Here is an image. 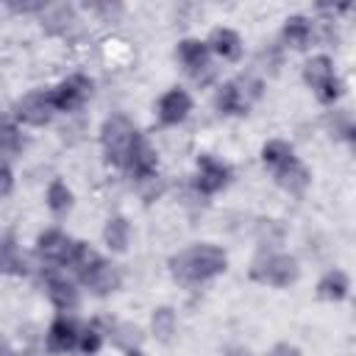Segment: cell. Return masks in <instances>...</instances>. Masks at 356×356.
Returning a JSON list of instances; mask_svg holds the SVG:
<instances>
[{
    "instance_id": "1",
    "label": "cell",
    "mask_w": 356,
    "mask_h": 356,
    "mask_svg": "<svg viewBox=\"0 0 356 356\" xmlns=\"http://www.w3.org/2000/svg\"><path fill=\"white\" fill-rule=\"evenodd\" d=\"M225 270V253L214 245H195V248H186L181 250L175 259H172V273L175 278L186 281V284H195V281H206L217 273Z\"/></svg>"
},
{
    "instance_id": "2",
    "label": "cell",
    "mask_w": 356,
    "mask_h": 356,
    "mask_svg": "<svg viewBox=\"0 0 356 356\" xmlns=\"http://www.w3.org/2000/svg\"><path fill=\"white\" fill-rule=\"evenodd\" d=\"M103 150H106V159L117 167H125L128 164V156H131V147H134V139H136V128L128 117L122 114H114L106 120L103 125Z\"/></svg>"
},
{
    "instance_id": "3",
    "label": "cell",
    "mask_w": 356,
    "mask_h": 356,
    "mask_svg": "<svg viewBox=\"0 0 356 356\" xmlns=\"http://www.w3.org/2000/svg\"><path fill=\"white\" fill-rule=\"evenodd\" d=\"M303 75H306V81L312 83L314 95H317L323 103H328V100H334V97L339 95V81L334 78V67H331V61H328L325 56L312 58V61L306 64Z\"/></svg>"
},
{
    "instance_id": "4",
    "label": "cell",
    "mask_w": 356,
    "mask_h": 356,
    "mask_svg": "<svg viewBox=\"0 0 356 356\" xmlns=\"http://www.w3.org/2000/svg\"><path fill=\"white\" fill-rule=\"evenodd\" d=\"M253 278H259V281H264V284L286 286L289 281L298 278V261H295L292 256L273 253V256H267V259L253 270Z\"/></svg>"
},
{
    "instance_id": "5",
    "label": "cell",
    "mask_w": 356,
    "mask_h": 356,
    "mask_svg": "<svg viewBox=\"0 0 356 356\" xmlns=\"http://www.w3.org/2000/svg\"><path fill=\"white\" fill-rule=\"evenodd\" d=\"M178 58L184 61V67L197 78V81H209L214 75V67L209 64V47L197 39H184L178 44Z\"/></svg>"
},
{
    "instance_id": "6",
    "label": "cell",
    "mask_w": 356,
    "mask_h": 356,
    "mask_svg": "<svg viewBox=\"0 0 356 356\" xmlns=\"http://www.w3.org/2000/svg\"><path fill=\"white\" fill-rule=\"evenodd\" d=\"M53 92H31L17 103V117L31 125H44L53 117Z\"/></svg>"
},
{
    "instance_id": "7",
    "label": "cell",
    "mask_w": 356,
    "mask_h": 356,
    "mask_svg": "<svg viewBox=\"0 0 356 356\" xmlns=\"http://www.w3.org/2000/svg\"><path fill=\"white\" fill-rule=\"evenodd\" d=\"M89 92H92V81L83 75H72L58 89H53V106L56 111H72L89 97Z\"/></svg>"
},
{
    "instance_id": "8",
    "label": "cell",
    "mask_w": 356,
    "mask_h": 356,
    "mask_svg": "<svg viewBox=\"0 0 356 356\" xmlns=\"http://www.w3.org/2000/svg\"><path fill=\"white\" fill-rule=\"evenodd\" d=\"M197 170H200V175H197V189L206 192V195L222 189L225 181H228V167L220 164V161L211 159V156H200V159H197Z\"/></svg>"
},
{
    "instance_id": "9",
    "label": "cell",
    "mask_w": 356,
    "mask_h": 356,
    "mask_svg": "<svg viewBox=\"0 0 356 356\" xmlns=\"http://www.w3.org/2000/svg\"><path fill=\"white\" fill-rule=\"evenodd\" d=\"M83 284L92 289V292H97V295H106V292H111V289H117L120 286V273H117V267L114 264H106V261H95L83 275Z\"/></svg>"
},
{
    "instance_id": "10",
    "label": "cell",
    "mask_w": 356,
    "mask_h": 356,
    "mask_svg": "<svg viewBox=\"0 0 356 356\" xmlns=\"http://www.w3.org/2000/svg\"><path fill=\"white\" fill-rule=\"evenodd\" d=\"M192 108V100L184 89H170L161 100H159V120L167 122V125H175L181 122Z\"/></svg>"
},
{
    "instance_id": "11",
    "label": "cell",
    "mask_w": 356,
    "mask_h": 356,
    "mask_svg": "<svg viewBox=\"0 0 356 356\" xmlns=\"http://www.w3.org/2000/svg\"><path fill=\"white\" fill-rule=\"evenodd\" d=\"M78 328H75V323L72 320H67V317H58L53 325H50V331H47V350H53V353H64V350H72L75 345H78Z\"/></svg>"
},
{
    "instance_id": "12",
    "label": "cell",
    "mask_w": 356,
    "mask_h": 356,
    "mask_svg": "<svg viewBox=\"0 0 356 356\" xmlns=\"http://www.w3.org/2000/svg\"><path fill=\"white\" fill-rule=\"evenodd\" d=\"M128 167L134 170V175L139 178H150L153 170H156V153L150 150V145L136 134L134 139V147H131V156H128Z\"/></svg>"
},
{
    "instance_id": "13",
    "label": "cell",
    "mask_w": 356,
    "mask_h": 356,
    "mask_svg": "<svg viewBox=\"0 0 356 356\" xmlns=\"http://www.w3.org/2000/svg\"><path fill=\"white\" fill-rule=\"evenodd\" d=\"M70 248H72V239H70L64 231H56V228H53V231H44V234L39 236V253H44L47 259H56V261H61V264H64Z\"/></svg>"
},
{
    "instance_id": "14",
    "label": "cell",
    "mask_w": 356,
    "mask_h": 356,
    "mask_svg": "<svg viewBox=\"0 0 356 356\" xmlns=\"http://www.w3.org/2000/svg\"><path fill=\"white\" fill-rule=\"evenodd\" d=\"M275 178H278V184H281L284 189H289V192H303V186L309 184V172H306V167H303L298 159H292V161H286L284 167H278V170H275Z\"/></svg>"
},
{
    "instance_id": "15",
    "label": "cell",
    "mask_w": 356,
    "mask_h": 356,
    "mask_svg": "<svg viewBox=\"0 0 356 356\" xmlns=\"http://www.w3.org/2000/svg\"><path fill=\"white\" fill-rule=\"evenodd\" d=\"M348 289H350V281H348V275H345L342 270L325 273L323 281L317 284V292H320V298H325V300H342V298L348 295Z\"/></svg>"
},
{
    "instance_id": "16",
    "label": "cell",
    "mask_w": 356,
    "mask_h": 356,
    "mask_svg": "<svg viewBox=\"0 0 356 356\" xmlns=\"http://www.w3.org/2000/svg\"><path fill=\"white\" fill-rule=\"evenodd\" d=\"M206 47H211V50L220 53L222 58H236L239 50H242V47H239V36H236L234 31H228V28H214Z\"/></svg>"
},
{
    "instance_id": "17",
    "label": "cell",
    "mask_w": 356,
    "mask_h": 356,
    "mask_svg": "<svg viewBox=\"0 0 356 356\" xmlns=\"http://www.w3.org/2000/svg\"><path fill=\"white\" fill-rule=\"evenodd\" d=\"M47 295H50V300H53L61 312L78 306V289H75L70 281H64V278H50V281H47Z\"/></svg>"
},
{
    "instance_id": "18",
    "label": "cell",
    "mask_w": 356,
    "mask_h": 356,
    "mask_svg": "<svg viewBox=\"0 0 356 356\" xmlns=\"http://www.w3.org/2000/svg\"><path fill=\"white\" fill-rule=\"evenodd\" d=\"M217 106L222 111H228V114H242L248 108V100H245V95H242V89L236 83H225L220 89V95H217Z\"/></svg>"
},
{
    "instance_id": "19",
    "label": "cell",
    "mask_w": 356,
    "mask_h": 356,
    "mask_svg": "<svg viewBox=\"0 0 356 356\" xmlns=\"http://www.w3.org/2000/svg\"><path fill=\"white\" fill-rule=\"evenodd\" d=\"M75 22H78V19H75L72 8H67V6H56V8H50L47 17H44V28H47L50 33H67Z\"/></svg>"
},
{
    "instance_id": "20",
    "label": "cell",
    "mask_w": 356,
    "mask_h": 356,
    "mask_svg": "<svg viewBox=\"0 0 356 356\" xmlns=\"http://www.w3.org/2000/svg\"><path fill=\"white\" fill-rule=\"evenodd\" d=\"M261 156H264V161H267L270 167H275V170L295 159V156H292V145H289V142H281V139L267 142L264 150H261Z\"/></svg>"
},
{
    "instance_id": "21",
    "label": "cell",
    "mask_w": 356,
    "mask_h": 356,
    "mask_svg": "<svg viewBox=\"0 0 356 356\" xmlns=\"http://www.w3.org/2000/svg\"><path fill=\"white\" fill-rule=\"evenodd\" d=\"M103 239H106L108 248H114V250H125V245H128V222H125L122 217H111V220L106 222Z\"/></svg>"
},
{
    "instance_id": "22",
    "label": "cell",
    "mask_w": 356,
    "mask_h": 356,
    "mask_svg": "<svg viewBox=\"0 0 356 356\" xmlns=\"http://www.w3.org/2000/svg\"><path fill=\"white\" fill-rule=\"evenodd\" d=\"M284 36L289 39V44L303 47V44L309 42V36H312V28H309V22H306L303 17H292V19H286V25H284Z\"/></svg>"
},
{
    "instance_id": "23",
    "label": "cell",
    "mask_w": 356,
    "mask_h": 356,
    "mask_svg": "<svg viewBox=\"0 0 356 356\" xmlns=\"http://www.w3.org/2000/svg\"><path fill=\"white\" fill-rule=\"evenodd\" d=\"M47 206H50L56 214H61V211H67V209L72 206V195H70V189H67L61 181H53V184H50V189H47Z\"/></svg>"
},
{
    "instance_id": "24",
    "label": "cell",
    "mask_w": 356,
    "mask_h": 356,
    "mask_svg": "<svg viewBox=\"0 0 356 356\" xmlns=\"http://www.w3.org/2000/svg\"><path fill=\"white\" fill-rule=\"evenodd\" d=\"M153 331H156V337L159 339H170L172 337V331H175V314H172V309H159L156 314H153Z\"/></svg>"
},
{
    "instance_id": "25",
    "label": "cell",
    "mask_w": 356,
    "mask_h": 356,
    "mask_svg": "<svg viewBox=\"0 0 356 356\" xmlns=\"http://www.w3.org/2000/svg\"><path fill=\"white\" fill-rule=\"evenodd\" d=\"M114 342L131 350L134 345H139V342H142V334H139V328H136V325L122 323V325H117V328H114Z\"/></svg>"
},
{
    "instance_id": "26",
    "label": "cell",
    "mask_w": 356,
    "mask_h": 356,
    "mask_svg": "<svg viewBox=\"0 0 356 356\" xmlns=\"http://www.w3.org/2000/svg\"><path fill=\"white\" fill-rule=\"evenodd\" d=\"M19 150V134L14 125L0 122V153H17Z\"/></svg>"
},
{
    "instance_id": "27",
    "label": "cell",
    "mask_w": 356,
    "mask_h": 356,
    "mask_svg": "<svg viewBox=\"0 0 356 356\" xmlns=\"http://www.w3.org/2000/svg\"><path fill=\"white\" fill-rule=\"evenodd\" d=\"M100 342H103V339H100V334H97L95 328H89V331H83V334L78 337V348H81L83 353H89V356H92V353H97Z\"/></svg>"
},
{
    "instance_id": "28",
    "label": "cell",
    "mask_w": 356,
    "mask_h": 356,
    "mask_svg": "<svg viewBox=\"0 0 356 356\" xmlns=\"http://www.w3.org/2000/svg\"><path fill=\"white\" fill-rule=\"evenodd\" d=\"M267 356H300V350H298V348H292V345H286V342H281V345H275Z\"/></svg>"
},
{
    "instance_id": "29",
    "label": "cell",
    "mask_w": 356,
    "mask_h": 356,
    "mask_svg": "<svg viewBox=\"0 0 356 356\" xmlns=\"http://www.w3.org/2000/svg\"><path fill=\"white\" fill-rule=\"evenodd\" d=\"M11 184H14V181H11V172H8V167H0V197L11 192Z\"/></svg>"
},
{
    "instance_id": "30",
    "label": "cell",
    "mask_w": 356,
    "mask_h": 356,
    "mask_svg": "<svg viewBox=\"0 0 356 356\" xmlns=\"http://www.w3.org/2000/svg\"><path fill=\"white\" fill-rule=\"evenodd\" d=\"M11 8L14 11H36V8H42V3H11Z\"/></svg>"
},
{
    "instance_id": "31",
    "label": "cell",
    "mask_w": 356,
    "mask_h": 356,
    "mask_svg": "<svg viewBox=\"0 0 356 356\" xmlns=\"http://www.w3.org/2000/svg\"><path fill=\"white\" fill-rule=\"evenodd\" d=\"M0 356H14V353L8 350V345H6V342H0Z\"/></svg>"
},
{
    "instance_id": "32",
    "label": "cell",
    "mask_w": 356,
    "mask_h": 356,
    "mask_svg": "<svg viewBox=\"0 0 356 356\" xmlns=\"http://www.w3.org/2000/svg\"><path fill=\"white\" fill-rule=\"evenodd\" d=\"M228 356H250V353H248V350H231Z\"/></svg>"
},
{
    "instance_id": "33",
    "label": "cell",
    "mask_w": 356,
    "mask_h": 356,
    "mask_svg": "<svg viewBox=\"0 0 356 356\" xmlns=\"http://www.w3.org/2000/svg\"><path fill=\"white\" fill-rule=\"evenodd\" d=\"M128 356H145V353H142V350H136V348H131V350H128Z\"/></svg>"
}]
</instances>
